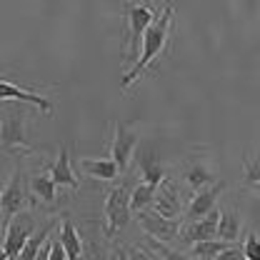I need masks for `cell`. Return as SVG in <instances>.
<instances>
[{"instance_id":"12","label":"cell","mask_w":260,"mask_h":260,"mask_svg":"<svg viewBox=\"0 0 260 260\" xmlns=\"http://www.w3.org/2000/svg\"><path fill=\"white\" fill-rule=\"evenodd\" d=\"M0 98H3V103H10V100H18V103H28L32 108H40L45 115H53V103L48 100L45 95H40V93H32L28 88H20V85H15L13 80H3L0 83Z\"/></svg>"},{"instance_id":"19","label":"cell","mask_w":260,"mask_h":260,"mask_svg":"<svg viewBox=\"0 0 260 260\" xmlns=\"http://www.w3.org/2000/svg\"><path fill=\"white\" fill-rule=\"evenodd\" d=\"M155 193H158V185L153 183H135L133 188V198H130V205H133V213H143V210H150L153 203H155Z\"/></svg>"},{"instance_id":"2","label":"cell","mask_w":260,"mask_h":260,"mask_svg":"<svg viewBox=\"0 0 260 260\" xmlns=\"http://www.w3.org/2000/svg\"><path fill=\"white\" fill-rule=\"evenodd\" d=\"M125 15H128V38L123 40V45L128 43V50L123 55V60H138L140 58V40L145 38L148 28L155 23V8L150 3H125L123 5Z\"/></svg>"},{"instance_id":"15","label":"cell","mask_w":260,"mask_h":260,"mask_svg":"<svg viewBox=\"0 0 260 260\" xmlns=\"http://www.w3.org/2000/svg\"><path fill=\"white\" fill-rule=\"evenodd\" d=\"M138 170L143 173V180L145 183H153V185H160L165 180V165L158 160L155 150H143L138 153Z\"/></svg>"},{"instance_id":"6","label":"cell","mask_w":260,"mask_h":260,"mask_svg":"<svg viewBox=\"0 0 260 260\" xmlns=\"http://www.w3.org/2000/svg\"><path fill=\"white\" fill-rule=\"evenodd\" d=\"M38 233V223H35V215L30 210H23L18 213L8 228L3 233V260H18L20 250L28 245L32 235Z\"/></svg>"},{"instance_id":"1","label":"cell","mask_w":260,"mask_h":260,"mask_svg":"<svg viewBox=\"0 0 260 260\" xmlns=\"http://www.w3.org/2000/svg\"><path fill=\"white\" fill-rule=\"evenodd\" d=\"M173 15H175V8L173 5H165L162 13L155 18V23L148 28L145 38H143V50H140V58L135 60V65L130 68L128 73L123 75V83L120 88L128 90L135 80H140L148 70V65L153 63L162 50L168 48V38H170V28H173Z\"/></svg>"},{"instance_id":"16","label":"cell","mask_w":260,"mask_h":260,"mask_svg":"<svg viewBox=\"0 0 260 260\" xmlns=\"http://www.w3.org/2000/svg\"><path fill=\"white\" fill-rule=\"evenodd\" d=\"M243 218L238 215L235 208H220V223H218V238L225 243H235L240 238Z\"/></svg>"},{"instance_id":"27","label":"cell","mask_w":260,"mask_h":260,"mask_svg":"<svg viewBox=\"0 0 260 260\" xmlns=\"http://www.w3.org/2000/svg\"><path fill=\"white\" fill-rule=\"evenodd\" d=\"M245 260H253V258H245Z\"/></svg>"},{"instance_id":"23","label":"cell","mask_w":260,"mask_h":260,"mask_svg":"<svg viewBox=\"0 0 260 260\" xmlns=\"http://www.w3.org/2000/svg\"><path fill=\"white\" fill-rule=\"evenodd\" d=\"M243 183L248 188H258L260 185V153L255 155H243Z\"/></svg>"},{"instance_id":"4","label":"cell","mask_w":260,"mask_h":260,"mask_svg":"<svg viewBox=\"0 0 260 260\" xmlns=\"http://www.w3.org/2000/svg\"><path fill=\"white\" fill-rule=\"evenodd\" d=\"M38 200L32 198L30 193V183H28V178H25V173L18 168L13 175H10V180L5 183V190L0 195V208H3V230L8 228V223L18 215V213H23V210H28L30 205H35Z\"/></svg>"},{"instance_id":"7","label":"cell","mask_w":260,"mask_h":260,"mask_svg":"<svg viewBox=\"0 0 260 260\" xmlns=\"http://www.w3.org/2000/svg\"><path fill=\"white\" fill-rule=\"evenodd\" d=\"M140 228L148 233V238H155L160 243H168V240H175L183 230V218H165L158 210H143V213H135Z\"/></svg>"},{"instance_id":"25","label":"cell","mask_w":260,"mask_h":260,"mask_svg":"<svg viewBox=\"0 0 260 260\" xmlns=\"http://www.w3.org/2000/svg\"><path fill=\"white\" fill-rule=\"evenodd\" d=\"M215 260H245V248H243V245H230V248L223 250Z\"/></svg>"},{"instance_id":"17","label":"cell","mask_w":260,"mask_h":260,"mask_svg":"<svg viewBox=\"0 0 260 260\" xmlns=\"http://www.w3.org/2000/svg\"><path fill=\"white\" fill-rule=\"evenodd\" d=\"M30 193L40 203H55L58 198V183L53 180L50 173H38L30 178Z\"/></svg>"},{"instance_id":"8","label":"cell","mask_w":260,"mask_h":260,"mask_svg":"<svg viewBox=\"0 0 260 260\" xmlns=\"http://www.w3.org/2000/svg\"><path fill=\"white\" fill-rule=\"evenodd\" d=\"M140 143V135L125 123H113V143H110V158L118 162L120 170H125L135 155V148Z\"/></svg>"},{"instance_id":"21","label":"cell","mask_w":260,"mask_h":260,"mask_svg":"<svg viewBox=\"0 0 260 260\" xmlns=\"http://www.w3.org/2000/svg\"><path fill=\"white\" fill-rule=\"evenodd\" d=\"M233 243H225V240H220V238H215V240H200V243H195L193 248H190V255L198 260H215L223 250H228Z\"/></svg>"},{"instance_id":"28","label":"cell","mask_w":260,"mask_h":260,"mask_svg":"<svg viewBox=\"0 0 260 260\" xmlns=\"http://www.w3.org/2000/svg\"><path fill=\"white\" fill-rule=\"evenodd\" d=\"M118 260H120V258H118Z\"/></svg>"},{"instance_id":"22","label":"cell","mask_w":260,"mask_h":260,"mask_svg":"<svg viewBox=\"0 0 260 260\" xmlns=\"http://www.w3.org/2000/svg\"><path fill=\"white\" fill-rule=\"evenodd\" d=\"M53 228H55V220H50V223H45V225L40 228L35 235H32L30 240H28V245L20 250V255L18 260H35L38 258V253H40V248L45 245V240L50 238V233H53Z\"/></svg>"},{"instance_id":"14","label":"cell","mask_w":260,"mask_h":260,"mask_svg":"<svg viewBox=\"0 0 260 260\" xmlns=\"http://www.w3.org/2000/svg\"><path fill=\"white\" fill-rule=\"evenodd\" d=\"M50 175H53V180L58 183V188H70V190H78V178H75L73 165H70V150H68V145H60L58 160L53 162Z\"/></svg>"},{"instance_id":"26","label":"cell","mask_w":260,"mask_h":260,"mask_svg":"<svg viewBox=\"0 0 260 260\" xmlns=\"http://www.w3.org/2000/svg\"><path fill=\"white\" fill-rule=\"evenodd\" d=\"M50 245H53V243H50V240H45V245L40 248V253H38V258L35 260H50Z\"/></svg>"},{"instance_id":"3","label":"cell","mask_w":260,"mask_h":260,"mask_svg":"<svg viewBox=\"0 0 260 260\" xmlns=\"http://www.w3.org/2000/svg\"><path fill=\"white\" fill-rule=\"evenodd\" d=\"M5 115L0 120V143H3V150L8 155L13 153H23L28 155L30 153V143H28V110L20 105L15 110L8 108L5 103Z\"/></svg>"},{"instance_id":"9","label":"cell","mask_w":260,"mask_h":260,"mask_svg":"<svg viewBox=\"0 0 260 260\" xmlns=\"http://www.w3.org/2000/svg\"><path fill=\"white\" fill-rule=\"evenodd\" d=\"M153 210H158L165 218H183V198L178 190V183L173 178H165L160 185H158V193H155V203H153Z\"/></svg>"},{"instance_id":"10","label":"cell","mask_w":260,"mask_h":260,"mask_svg":"<svg viewBox=\"0 0 260 260\" xmlns=\"http://www.w3.org/2000/svg\"><path fill=\"white\" fill-rule=\"evenodd\" d=\"M218 223H220V210H210L205 218L200 220H190L183 225V233H180V240L183 243H200V240H215L218 238Z\"/></svg>"},{"instance_id":"11","label":"cell","mask_w":260,"mask_h":260,"mask_svg":"<svg viewBox=\"0 0 260 260\" xmlns=\"http://www.w3.org/2000/svg\"><path fill=\"white\" fill-rule=\"evenodd\" d=\"M223 190H225V183H223V180H218V183H213L210 188H205V190L195 193L193 200H190V203H188V208H185L183 220H185V223H190V220H200V218H205L210 210H215V203H218V198H220Z\"/></svg>"},{"instance_id":"5","label":"cell","mask_w":260,"mask_h":260,"mask_svg":"<svg viewBox=\"0 0 260 260\" xmlns=\"http://www.w3.org/2000/svg\"><path fill=\"white\" fill-rule=\"evenodd\" d=\"M133 188L130 183H120V185H113L108 193H105V235L113 238L118 230L130 223V213H133V205H130V198H133Z\"/></svg>"},{"instance_id":"18","label":"cell","mask_w":260,"mask_h":260,"mask_svg":"<svg viewBox=\"0 0 260 260\" xmlns=\"http://www.w3.org/2000/svg\"><path fill=\"white\" fill-rule=\"evenodd\" d=\"M60 243H63L68 260H80L83 258V240H80V233L75 230V225L65 218L60 223Z\"/></svg>"},{"instance_id":"20","label":"cell","mask_w":260,"mask_h":260,"mask_svg":"<svg viewBox=\"0 0 260 260\" xmlns=\"http://www.w3.org/2000/svg\"><path fill=\"white\" fill-rule=\"evenodd\" d=\"M185 185L193 190V193H200V190H205V188H210L213 183H218L215 180V175L205 168V165H200V162H195V165H190L188 170H185Z\"/></svg>"},{"instance_id":"13","label":"cell","mask_w":260,"mask_h":260,"mask_svg":"<svg viewBox=\"0 0 260 260\" xmlns=\"http://www.w3.org/2000/svg\"><path fill=\"white\" fill-rule=\"evenodd\" d=\"M78 165L83 173H88L90 178H98V180H115L123 173L113 158H80Z\"/></svg>"},{"instance_id":"24","label":"cell","mask_w":260,"mask_h":260,"mask_svg":"<svg viewBox=\"0 0 260 260\" xmlns=\"http://www.w3.org/2000/svg\"><path fill=\"white\" fill-rule=\"evenodd\" d=\"M243 248H245V258L260 260V238L255 235V233H248V238H245Z\"/></svg>"}]
</instances>
